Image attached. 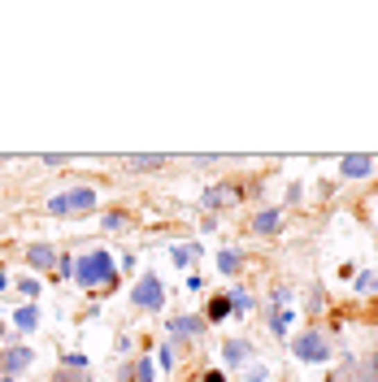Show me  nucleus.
I'll use <instances>...</instances> for the list:
<instances>
[{"instance_id":"1","label":"nucleus","mask_w":378,"mask_h":382,"mask_svg":"<svg viewBox=\"0 0 378 382\" xmlns=\"http://www.w3.org/2000/svg\"><path fill=\"white\" fill-rule=\"evenodd\" d=\"M118 278V265L105 248H96V252H83L74 261V282L78 287H109V282Z\"/></svg>"},{"instance_id":"2","label":"nucleus","mask_w":378,"mask_h":382,"mask_svg":"<svg viewBox=\"0 0 378 382\" xmlns=\"http://www.w3.org/2000/svg\"><path fill=\"white\" fill-rule=\"evenodd\" d=\"M96 209V191L92 187H70V191H57L48 200V213L53 218H70V213H92Z\"/></svg>"},{"instance_id":"3","label":"nucleus","mask_w":378,"mask_h":382,"mask_svg":"<svg viewBox=\"0 0 378 382\" xmlns=\"http://www.w3.org/2000/svg\"><path fill=\"white\" fill-rule=\"evenodd\" d=\"M130 304L144 309V313L166 309V287H161V278L157 274H139V282L130 287Z\"/></svg>"},{"instance_id":"4","label":"nucleus","mask_w":378,"mask_h":382,"mask_svg":"<svg viewBox=\"0 0 378 382\" xmlns=\"http://www.w3.org/2000/svg\"><path fill=\"white\" fill-rule=\"evenodd\" d=\"M291 352L300 356V361H309V365H322V361H331L335 347L326 343V335H318V330H304V335L291 339Z\"/></svg>"},{"instance_id":"5","label":"nucleus","mask_w":378,"mask_h":382,"mask_svg":"<svg viewBox=\"0 0 378 382\" xmlns=\"http://www.w3.org/2000/svg\"><path fill=\"white\" fill-rule=\"evenodd\" d=\"M31 365H35V352H31L26 343L0 347V378H18L22 370H31Z\"/></svg>"},{"instance_id":"6","label":"nucleus","mask_w":378,"mask_h":382,"mask_svg":"<svg viewBox=\"0 0 378 382\" xmlns=\"http://www.w3.org/2000/svg\"><path fill=\"white\" fill-rule=\"evenodd\" d=\"M239 200H243V191L235 187V182H218V187L205 191L200 205H205V209H231V205H239Z\"/></svg>"},{"instance_id":"7","label":"nucleus","mask_w":378,"mask_h":382,"mask_svg":"<svg viewBox=\"0 0 378 382\" xmlns=\"http://www.w3.org/2000/svg\"><path fill=\"white\" fill-rule=\"evenodd\" d=\"M209 330L205 318H196V313H183V318H170V339H200Z\"/></svg>"},{"instance_id":"8","label":"nucleus","mask_w":378,"mask_h":382,"mask_svg":"<svg viewBox=\"0 0 378 382\" xmlns=\"http://www.w3.org/2000/svg\"><path fill=\"white\" fill-rule=\"evenodd\" d=\"M374 165H378L374 157H361V153H356V157H343V161H339V174H343V178H370Z\"/></svg>"},{"instance_id":"9","label":"nucleus","mask_w":378,"mask_h":382,"mask_svg":"<svg viewBox=\"0 0 378 382\" xmlns=\"http://www.w3.org/2000/svg\"><path fill=\"white\" fill-rule=\"evenodd\" d=\"M252 230L257 235H278V230H283V209H261L252 218Z\"/></svg>"},{"instance_id":"10","label":"nucleus","mask_w":378,"mask_h":382,"mask_svg":"<svg viewBox=\"0 0 378 382\" xmlns=\"http://www.w3.org/2000/svg\"><path fill=\"white\" fill-rule=\"evenodd\" d=\"M26 261L35 265V270H53V265H57V252H53V243H31V248H26Z\"/></svg>"},{"instance_id":"11","label":"nucleus","mask_w":378,"mask_h":382,"mask_svg":"<svg viewBox=\"0 0 378 382\" xmlns=\"http://www.w3.org/2000/svg\"><path fill=\"white\" fill-rule=\"evenodd\" d=\"M222 356H226V365H235V370H239V365L252 356V343H243V339H226V343H222Z\"/></svg>"},{"instance_id":"12","label":"nucleus","mask_w":378,"mask_h":382,"mask_svg":"<svg viewBox=\"0 0 378 382\" xmlns=\"http://www.w3.org/2000/svg\"><path fill=\"white\" fill-rule=\"evenodd\" d=\"M200 318H205L209 326H213V322H226V318H231V295H213V300L205 304Z\"/></svg>"},{"instance_id":"13","label":"nucleus","mask_w":378,"mask_h":382,"mask_svg":"<svg viewBox=\"0 0 378 382\" xmlns=\"http://www.w3.org/2000/svg\"><path fill=\"white\" fill-rule=\"evenodd\" d=\"M239 265H243V252H239V248H222V252H218V274H222V278H235Z\"/></svg>"},{"instance_id":"14","label":"nucleus","mask_w":378,"mask_h":382,"mask_svg":"<svg viewBox=\"0 0 378 382\" xmlns=\"http://www.w3.org/2000/svg\"><path fill=\"white\" fill-rule=\"evenodd\" d=\"M252 309H257V295L243 291V287H235L231 291V313H239V318H243V313H252Z\"/></svg>"},{"instance_id":"15","label":"nucleus","mask_w":378,"mask_h":382,"mask_svg":"<svg viewBox=\"0 0 378 382\" xmlns=\"http://www.w3.org/2000/svg\"><path fill=\"white\" fill-rule=\"evenodd\" d=\"M166 165V157H126V170H135V174H153Z\"/></svg>"},{"instance_id":"16","label":"nucleus","mask_w":378,"mask_h":382,"mask_svg":"<svg viewBox=\"0 0 378 382\" xmlns=\"http://www.w3.org/2000/svg\"><path fill=\"white\" fill-rule=\"evenodd\" d=\"M287 326H291V309H278V304H274V313H270V330H274L278 339H283V335H287Z\"/></svg>"},{"instance_id":"17","label":"nucleus","mask_w":378,"mask_h":382,"mask_svg":"<svg viewBox=\"0 0 378 382\" xmlns=\"http://www.w3.org/2000/svg\"><path fill=\"white\" fill-rule=\"evenodd\" d=\"M126 382H157V370H153V361H139L135 370H126Z\"/></svg>"},{"instance_id":"18","label":"nucleus","mask_w":378,"mask_h":382,"mask_svg":"<svg viewBox=\"0 0 378 382\" xmlns=\"http://www.w3.org/2000/svg\"><path fill=\"white\" fill-rule=\"evenodd\" d=\"M35 326H40V309H35V304L18 309V330H26V335H31V330H35Z\"/></svg>"},{"instance_id":"19","label":"nucleus","mask_w":378,"mask_h":382,"mask_svg":"<svg viewBox=\"0 0 378 382\" xmlns=\"http://www.w3.org/2000/svg\"><path fill=\"white\" fill-rule=\"evenodd\" d=\"M196 252H200V243H178L170 257H174V265H187V261H196Z\"/></svg>"},{"instance_id":"20","label":"nucleus","mask_w":378,"mask_h":382,"mask_svg":"<svg viewBox=\"0 0 378 382\" xmlns=\"http://www.w3.org/2000/svg\"><path fill=\"white\" fill-rule=\"evenodd\" d=\"M126 226V213H105V230H122Z\"/></svg>"},{"instance_id":"21","label":"nucleus","mask_w":378,"mask_h":382,"mask_svg":"<svg viewBox=\"0 0 378 382\" xmlns=\"http://www.w3.org/2000/svg\"><path fill=\"white\" fill-rule=\"evenodd\" d=\"M18 287H22V295H40V282H35V278H22Z\"/></svg>"},{"instance_id":"22","label":"nucleus","mask_w":378,"mask_h":382,"mask_svg":"<svg viewBox=\"0 0 378 382\" xmlns=\"http://www.w3.org/2000/svg\"><path fill=\"white\" fill-rule=\"evenodd\" d=\"M65 365H70V370H87V356H78V352H70V356H65Z\"/></svg>"},{"instance_id":"23","label":"nucleus","mask_w":378,"mask_h":382,"mask_svg":"<svg viewBox=\"0 0 378 382\" xmlns=\"http://www.w3.org/2000/svg\"><path fill=\"white\" fill-rule=\"evenodd\" d=\"M291 300V287H274V304H287Z\"/></svg>"},{"instance_id":"24","label":"nucleus","mask_w":378,"mask_h":382,"mask_svg":"<svg viewBox=\"0 0 378 382\" xmlns=\"http://www.w3.org/2000/svg\"><path fill=\"white\" fill-rule=\"evenodd\" d=\"M248 382H270V370H261V365H257V370L248 374Z\"/></svg>"},{"instance_id":"25","label":"nucleus","mask_w":378,"mask_h":382,"mask_svg":"<svg viewBox=\"0 0 378 382\" xmlns=\"http://www.w3.org/2000/svg\"><path fill=\"white\" fill-rule=\"evenodd\" d=\"M205 382H226V374H222V370H209V374H205Z\"/></svg>"},{"instance_id":"26","label":"nucleus","mask_w":378,"mask_h":382,"mask_svg":"<svg viewBox=\"0 0 378 382\" xmlns=\"http://www.w3.org/2000/svg\"><path fill=\"white\" fill-rule=\"evenodd\" d=\"M370 374H374V378H370V382H378V352H374V356H370Z\"/></svg>"},{"instance_id":"27","label":"nucleus","mask_w":378,"mask_h":382,"mask_svg":"<svg viewBox=\"0 0 378 382\" xmlns=\"http://www.w3.org/2000/svg\"><path fill=\"white\" fill-rule=\"evenodd\" d=\"M370 291H378V270H370Z\"/></svg>"},{"instance_id":"28","label":"nucleus","mask_w":378,"mask_h":382,"mask_svg":"<svg viewBox=\"0 0 378 382\" xmlns=\"http://www.w3.org/2000/svg\"><path fill=\"white\" fill-rule=\"evenodd\" d=\"M57 382H87V378H70V374H61V378H57Z\"/></svg>"},{"instance_id":"29","label":"nucleus","mask_w":378,"mask_h":382,"mask_svg":"<svg viewBox=\"0 0 378 382\" xmlns=\"http://www.w3.org/2000/svg\"><path fill=\"white\" fill-rule=\"evenodd\" d=\"M0 339H5V322H0Z\"/></svg>"},{"instance_id":"30","label":"nucleus","mask_w":378,"mask_h":382,"mask_svg":"<svg viewBox=\"0 0 378 382\" xmlns=\"http://www.w3.org/2000/svg\"><path fill=\"white\" fill-rule=\"evenodd\" d=\"M0 382H13V378H0Z\"/></svg>"}]
</instances>
